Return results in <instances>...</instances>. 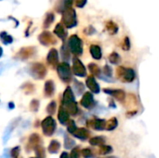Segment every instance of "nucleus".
<instances>
[{"mask_svg":"<svg viewBox=\"0 0 159 158\" xmlns=\"http://www.w3.org/2000/svg\"><path fill=\"white\" fill-rule=\"evenodd\" d=\"M89 125L97 130H102L105 128L106 123L102 119H95V120H91L90 122H89Z\"/></svg>","mask_w":159,"mask_h":158,"instance_id":"f3484780","label":"nucleus"},{"mask_svg":"<svg viewBox=\"0 0 159 158\" xmlns=\"http://www.w3.org/2000/svg\"><path fill=\"white\" fill-rule=\"evenodd\" d=\"M74 4V0H59V2L56 4L55 9L59 13H62L65 9L71 8Z\"/></svg>","mask_w":159,"mask_h":158,"instance_id":"6e6552de","label":"nucleus"},{"mask_svg":"<svg viewBox=\"0 0 159 158\" xmlns=\"http://www.w3.org/2000/svg\"><path fill=\"white\" fill-rule=\"evenodd\" d=\"M73 71H74V74L75 75L80 76V77H84L87 74V71H86V68H85L84 64L77 58L74 59V61H73Z\"/></svg>","mask_w":159,"mask_h":158,"instance_id":"0eeeda50","label":"nucleus"},{"mask_svg":"<svg viewBox=\"0 0 159 158\" xmlns=\"http://www.w3.org/2000/svg\"><path fill=\"white\" fill-rule=\"evenodd\" d=\"M54 34L61 38V40H65V38L67 37V32L65 30V27L62 25V23H58L54 29Z\"/></svg>","mask_w":159,"mask_h":158,"instance_id":"f8f14e48","label":"nucleus"},{"mask_svg":"<svg viewBox=\"0 0 159 158\" xmlns=\"http://www.w3.org/2000/svg\"><path fill=\"white\" fill-rule=\"evenodd\" d=\"M39 104V102H37V101H33L32 102H31V104H30V109L32 110V111H34V112H35V111H37V109H38V105Z\"/></svg>","mask_w":159,"mask_h":158,"instance_id":"ea45409f","label":"nucleus"},{"mask_svg":"<svg viewBox=\"0 0 159 158\" xmlns=\"http://www.w3.org/2000/svg\"><path fill=\"white\" fill-rule=\"evenodd\" d=\"M56 108H57L56 102H51L48 104V108H47V112H48V114H50V115H53V114L56 112Z\"/></svg>","mask_w":159,"mask_h":158,"instance_id":"f704fd0d","label":"nucleus"},{"mask_svg":"<svg viewBox=\"0 0 159 158\" xmlns=\"http://www.w3.org/2000/svg\"><path fill=\"white\" fill-rule=\"evenodd\" d=\"M89 71L91 72V74H95V75H99V76H101V70H100V68L95 64V63H90L89 65Z\"/></svg>","mask_w":159,"mask_h":158,"instance_id":"7c9ffc66","label":"nucleus"},{"mask_svg":"<svg viewBox=\"0 0 159 158\" xmlns=\"http://www.w3.org/2000/svg\"><path fill=\"white\" fill-rule=\"evenodd\" d=\"M41 126H42L43 132H44V134L46 136H51L55 132L56 122H55V120L51 116H48V117L45 118L43 120Z\"/></svg>","mask_w":159,"mask_h":158,"instance_id":"20e7f679","label":"nucleus"},{"mask_svg":"<svg viewBox=\"0 0 159 158\" xmlns=\"http://www.w3.org/2000/svg\"><path fill=\"white\" fill-rule=\"evenodd\" d=\"M74 1H75V4L77 7H83L87 4L88 0H74Z\"/></svg>","mask_w":159,"mask_h":158,"instance_id":"a19ab883","label":"nucleus"},{"mask_svg":"<svg viewBox=\"0 0 159 158\" xmlns=\"http://www.w3.org/2000/svg\"><path fill=\"white\" fill-rule=\"evenodd\" d=\"M112 152V148L109 147V146H102L101 147V150H100V153L102 155H106L108 153Z\"/></svg>","mask_w":159,"mask_h":158,"instance_id":"4c0bfd02","label":"nucleus"},{"mask_svg":"<svg viewBox=\"0 0 159 158\" xmlns=\"http://www.w3.org/2000/svg\"><path fill=\"white\" fill-rule=\"evenodd\" d=\"M60 158H69V155H68L66 152H63V153L61 155V157Z\"/></svg>","mask_w":159,"mask_h":158,"instance_id":"49530a36","label":"nucleus"},{"mask_svg":"<svg viewBox=\"0 0 159 158\" xmlns=\"http://www.w3.org/2000/svg\"><path fill=\"white\" fill-rule=\"evenodd\" d=\"M130 47V42H129V37H126L125 40H124V43H123V48L125 50H129Z\"/></svg>","mask_w":159,"mask_h":158,"instance_id":"79ce46f5","label":"nucleus"},{"mask_svg":"<svg viewBox=\"0 0 159 158\" xmlns=\"http://www.w3.org/2000/svg\"><path fill=\"white\" fill-rule=\"evenodd\" d=\"M85 87L81 82L78 81H75L74 83V91L76 93V95H81L84 92Z\"/></svg>","mask_w":159,"mask_h":158,"instance_id":"cd10ccee","label":"nucleus"},{"mask_svg":"<svg viewBox=\"0 0 159 158\" xmlns=\"http://www.w3.org/2000/svg\"><path fill=\"white\" fill-rule=\"evenodd\" d=\"M38 40L44 46L55 45L57 43V39L55 38V36L50 32H48V31L41 33L38 36Z\"/></svg>","mask_w":159,"mask_h":158,"instance_id":"423d86ee","label":"nucleus"},{"mask_svg":"<svg viewBox=\"0 0 159 158\" xmlns=\"http://www.w3.org/2000/svg\"><path fill=\"white\" fill-rule=\"evenodd\" d=\"M75 96H74V91L72 90V88L70 87H68L64 93H63V98H62V105L65 106L69 103L75 102Z\"/></svg>","mask_w":159,"mask_h":158,"instance_id":"1a4fd4ad","label":"nucleus"},{"mask_svg":"<svg viewBox=\"0 0 159 158\" xmlns=\"http://www.w3.org/2000/svg\"><path fill=\"white\" fill-rule=\"evenodd\" d=\"M105 158H113V157H105Z\"/></svg>","mask_w":159,"mask_h":158,"instance_id":"8fccbe9b","label":"nucleus"},{"mask_svg":"<svg viewBox=\"0 0 159 158\" xmlns=\"http://www.w3.org/2000/svg\"><path fill=\"white\" fill-rule=\"evenodd\" d=\"M29 73L31 74V75L34 78H38L41 79L43 78L46 74H47V69L46 67L41 64V63H34L31 65Z\"/></svg>","mask_w":159,"mask_h":158,"instance_id":"39448f33","label":"nucleus"},{"mask_svg":"<svg viewBox=\"0 0 159 158\" xmlns=\"http://www.w3.org/2000/svg\"><path fill=\"white\" fill-rule=\"evenodd\" d=\"M109 60H110V61H111L112 63H115V64H116V63H118V62L120 61V56H119L117 53H116V52H113V53L110 55V57H109Z\"/></svg>","mask_w":159,"mask_h":158,"instance_id":"72a5a7b5","label":"nucleus"},{"mask_svg":"<svg viewBox=\"0 0 159 158\" xmlns=\"http://www.w3.org/2000/svg\"><path fill=\"white\" fill-rule=\"evenodd\" d=\"M48 62L52 65V66H56L59 65V53L57 51V49L52 48L49 50L48 54V58H47Z\"/></svg>","mask_w":159,"mask_h":158,"instance_id":"9d476101","label":"nucleus"},{"mask_svg":"<svg viewBox=\"0 0 159 158\" xmlns=\"http://www.w3.org/2000/svg\"><path fill=\"white\" fill-rule=\"evenodd\" d=\"M89 142H90V144H92V145H101L102 143L104 142V140H103V138H102V137H94V138L90 139Z\"/></svg>","mask_w":159,"mask_h":158,"instance_id":"473e14b6","label":"nucleus"},{"mask_svg":"<svg viewBox=\"0 0 159 158\" xmlns=\"http://www.w3.org/2000/svg\"><path fill=\"white\" fill-rule=\"evenodd\" d=\"M121 71H122V76H123V79L124 80H127V81H132L133 78H134V72L130 69H125V68H122L120 67Z\"/></svg>","mask_w":159,"mask_h":158,"instance_id":"aec40b11","label":"nucleus"},{"mask_svg":"<svg viewBox=\"0 0 159 158\" xmlns=\"http://www.w3.org/2000/svg\"><path fill=\"white\" fill-rule=\"evenodd\" d=\"M104 74H105L106 76H111V74H112V69L109 66H105V68H104Z\"/></svg>","mask_w":159,"mask_h":158,"instance_id":"a18cd8bd","label":"nucleus"},{"mask_svg":"<svg viewBox=\"0 0 159 158\" xmlns=\"http://www.w3.org/2000/svg\"><path fill=\"white\" fill-rule=\"evenodd\" d=\"M34 158H39V157H34Z\"/></svg>","mask_w":159,"mask_h":158,"instance_id":"3c124183","label":"nucleus"},{"mask_svg":"<svg viewBox=\"0 0 159 158\" xmlns=\"http://www.w3.org/2000/svg\"><path fill=\"white\" fill-rule=\"evenodd\" d=\"M0 158H11V156H10V151H9L8 149H5L3 156H2Z\"/></svg>","mask_w":159,"mask_h":158,"instance_id":"c03bdc74","label":"nucleus"},{"mask_svg":"<svg viewBox=\"0 0 159 158\" xmlns=\"http://www.w3.org/2000/svg\"><path fill=\"white\" fill-rule=\"evenodd\" d=\"M54 19H55V16L52 12H48L47 13L46 17H45V20H44V23H43V26L44 28H48L51 23L54 21Z\"/></svg>","mask_w":159,"mask_h":158,"instance_id":"a878e982","label":"nucleus"},{"mask_svg":"<svg viewBox=\"0 0 159 158\" xmlns=\"http://www.w3.org/2000/svg\"><path fill=\"white\" fill-rule=\"evenodd\" d=\"M35 152H36V155H37V157L39 158H42L44 156H45V150L42 148V147H40V146H38V147H36L35 148Z\"/></svg>","mask_w":159,"mask_h":158,"instance_id":"e433bc0d","label":"nucleus"},{"mask_svg":"<svg viewBox=\"0 0 159 158\" xmlns=\"http://www.w3.org/2000/svg\"><path fill=\"white\" fill-rule=\"evenodd\" d=\"M66 125H67V130H68V132L71 133V134H74V133L75 132V130L77 129V128H76L75 123L74 120H69V121L67 122Z\"/></svg>","mask_w":159,"mask_h":158,"instance_id":"c756f323","label":"nucleus"},{"mask_svg":"<svg viewBox=\"0 0 159 158\" xmlns=\"http://www.w3.org/2000/svg\"><path fill=\"white\" fill-rule=\"evenodd\" d=\"M34 51V47H24L20 49V51L19 52V55L20 56L21 59H27L33 55Z\"/></svg>","mask_w":159,"mask_h":158,"instance_id":"412c9836","label":"nucleus"},{"mask_svg":"<svg viewBox=\"0 0 159 158\" xmlns=\"http://www.w3.org/2000/svg\"><path fill=\"white\" fill-rule=\"evenodd\" d=\"M0 39L5 45H9L13 42V37L8 34L7 32H1L0 33Z\"/></svg>","mask_w":159,"mask_h":158,"instance_id":"393cba45","label":"nucleus"},{"mask_svg":"<svg viewBox=\"0 0 159 158\" xmlns=\"http://www.w3.org/2000/svg\"><path fill=\"white\" fill-rule=\"evenodd\" d=\"M69 115H76L77 112H78V108H77V105H76V102H72V103H69L65 106H62Z\"/></svg>","mask_w":159,"mask_h":158,"instance_id":"5701e85b","label":"nucleus"},{"mask_svg":"<svg viewBox=\"0 0 159 158\" xmlns=\"http://www.w3.org/2000/svg\"><path fill=\"white\" fill-rule=\"evenodd\" d=\"M87 86L88 88L94 93H99L100 91V87L98 85V83L96 82V80L94 79V77L90 76L87 79Z\"/></svg>","mask_w":159,"mask_h":158,"instance_id":"2eb2a0df","label":"nucleus"},{"mask_svg":"<svg viewBox=\"0 0 159 158\" xmlns=\"http://www.w3.org/2000/svg\"><path fill=\"white\" fill-rule=\"evenodd\" d=\"M68 48L75 55H81L83 53V42L76 35L73 34L68 40Z\"/></svg>","mask_w":159,"mask_h":158,"instance_id":"f03ea898","label":"nucleus"},{"mask_svg":"<svg viewBox=\"0 0 159 158\" xmlns=\"http://www.w3.org/2000/svg\"><path fill=\"white\" fill-rule=\"evenodd\" d=\"M116 126H117V121H116V118H113V119H111V120L108 122V124H107V129H114Z\"/></svg>","mask_w":159,"mask_h":158,"instance_id":"c9c22d12","label":"nucleus"},{"mask_svg":"<svg viewBox=\"0 0 159 158\" xmlns=\"http://www.w3.org/2000/svg\"><path fill=\"white\" fill-rule=\"evenodd\" d=\"M17 123H18V120H16V121L14 120V121H12V122H11V123L7 127V129H6L5 132H4V136H3L4 143H6V142H7V140L10 138V135H11V133H12L13 129H15V127H16Z\"/></svg>","mask_w":159,"mask_h":158,"instance_id":"ddd939ff","label":"nucleus"},{"mask_svg":"<svg viewBox=\"0 0 159 158\" xmlns=\"http://www.w3.org/2000/svg\"><path fill=\"white\" fill-rule=\"evenodd\" d=\"M60 148H61L60 142H57V141H52L50 142L49 146H48V151L51 154H56V153H58V151L60 150Z\"/></svg>","mask_w":159,"mask_h":158,"instance_id":"bb28decb","label":"nucleus"},{"mask_svg":"<svg viewBox=\"0 0 159 158\" xmlns=\"http://www.w3.org/2000/svg\"><path fill=\"white\" fill-rule=\"evenodd\" d=\"M89 132L86 129H77L75 132L74 133V136L78 138L79 140H87L89 138Z\"/></svg>","mask_w":159,"mask_h":158,"instance_id":"6ab92c4d","label":"nucleus"},{"mask_svg":"<svg viewBox=\"0 0 159 158\" xmlns=\"http://www.w3.org/2000/svg\"><path fill=\"white\" fill-rule=\"evenodd\" d=\"M75 142L74 140H72L71 138L65 136V143H64L65 149H71V148H73L75 146Z\"/></svg>","mask_w":159,"mask_h":158,"instance_id":"2f4dec72","label":"nucleus"},{"mask_svg":"<svg viewBox=\"0 0 159 158\" xmlns=\"http://www.w3.org/2000/svg\"><path fill=\"white\" fill-rule=\"evenodd\" d=\"M81 154H82V156H83L84 157H86V158L92 157V153H91V151H90L89 149H84V150H82Z\"/></svg>","mask_w":159,"mask_h":158,"instance_id":"58836bf2","label":"nucleus"},{"mask_svg":"<svg viewBox=\"0 0 159 158\" xmlns=\"http://www.w3.org/2000/svg\"><path fill=\"white\" fill-rule=\"evenodd\" d=\"M89 50H90L91 56L95 60H100L102 58V49H101V47L99 46H97V45H91Z\"/></svg>","mask_w":159,"mask_h":158,"instance_id":"a211bd4d","label":"nucleus"},{"mask_svg":"<svg viewBox=\"0 0 159 158\" xmlns=\"http://www.w3.org/2000/svg\"><path fill=\"white\" fill-rule=\"evenodd\" d=\"M58 74L60 78L63 82H69L72 78L71 74V68L67 62H61L58 65Z\"/></svg>","mask_w":159,"mask_h":158,"instance_id":"7ed1b4c3","label":"nucleus"},{"mask_svg":"<svg viewBox=\"0 0 159 158\" xmlns=\"http://www.w3.org/2000/svg\"><path fill=\"white\" fill-rule=\"evenodd\" d=\"M61 23L65 28H73L76 26L77 20H76V13L74 8L65 9L61 13Z\"/></svg>","mask_w":159,"mask_h":158,"instance_id":"f257e3e1","label":"nucleus"},{"mask_svg":"<svg viewBox=\"0 0 159 158\" xmlns=\"http://www.w3.org/2000/svg\"><path fill=\"white\" fill-rule=\"evenodd\" d=\"M70 157L71 158H78L79 157V151L78 149H74L70 155Z\"/></svg>","mask_w":159,"mask_h":158,"instance_id":"37998d69","label":"nucleus"},{"mask_svg":"<svg viewBox=\"0 0 159 158\" xmlns=\"http://www.w3.org/2000/svg\"><path fill=\"white\" fill-rule=\"evenodd\" d=\"M61 58L63 59V61H67V60L70 58V53H69L68 46L63 45V46L61 47Z\"/></svg>","mask_w":159,"mask_h":158,"instance_id":"c85d7f7f","label":"nucleus"},{"mask_svg":"<svg viewBox=\"0 0 159 158\" xmlns=\"http://www.w3.org/2000/svg\"><path fill=\"white\" fill-rule=\"evenodd\" d=\"M2 55H3V49H2V47H0V58L2 57Z\"/></svg>","mask_w":159,"mask_h":158,"instance_id":"de8ad7c7","label":"nucleus"},{"mask_svg":"<svg viewBox=\"0 0 159 158\" xmlns=\"http://www.w3.org/2000/svg\"><path fill=\"white\" fill-rule=\"evenodd\" d=\"M106 29H107V31H108V33H109L110 34H116L117 31H118V26H117V24L115 23L114 21L109 20V21L106 22Z\"/></svg>","mask_w":159,"mask_h":158,"instance_id":"b1692460","label":"nucleus"},{"mask_svg":"<svg viewBox=\"0 0 159 158\" xmlns=\"http://www.w3.org/2000/svg\"><path fill=\"white\" fill-rule=\"evenodd\" d=\"M13 107H14V106H13V103H12V102H10V103H9V108H10V109H12Z\"/></svg>","mask_w":159,"mask_h":158,"instance_id":"09e8293b","label":"nucleus"},{"mask_svg":"<svg viewBox=\"0 0 159 158\" xmlns=\"http://www.w3.org/2000/svg\"><path fill=\"white\" fill-rule=\"evenodd\" d=\"M81 104L85 108H88V109L91 108L93 106V104H94V99H93L92 94L89 93V92L85 93L82 100H81Z\"/></svg>","mask_w":159,"mask_h":158,"instance_id":"9b49d317","label":"nucleus"},{"mask_svg":"<svg viewBox=\"0 0 159 158\" xmlns=\"http://www.w3.org/2000/svg\"><path fill=\"white\" fill-rule=\"evenodd\" d=\"M58 118H59L60 123L62 124V125L67 124V122L69 121V114L67 113V111L63 107H61L60 108L59 115H58Z\"/></svg>","mask_w":159,"mask_h":158,"instance_id":"dca6fc26","label":"nucleus"},{"mask_svg":"<svg viewBox=\"0 0 159 158\" xmlns=\"http://www.w3.org/2000/svg\"><path fill=\"white\" fill-rule=\"evenodd\" d=\"M55 91V86H54V82L51 80H48L46 82L45 87H44V93L47 97H51L54 94Z\"/></svg>","mask_w":159,"mask_h":158,"instance_id":"4468645a","label":"nucleus"},{"mask_svg":"<svg viewBox=\"0 0 159 158\" xmlns=\"http://www.w3.org/2000/svg\"><path fill=\"white\" fill-rule=\"evenodd\" d=\"M40 137L37 134H33L30 139H29V146L33 149V148H36L39 146V142H40Z\"/></svg>","mask_w":159,"mask_h":158,"instance_id":"4be33fe9","label":"nucleus"}]
</instances>
